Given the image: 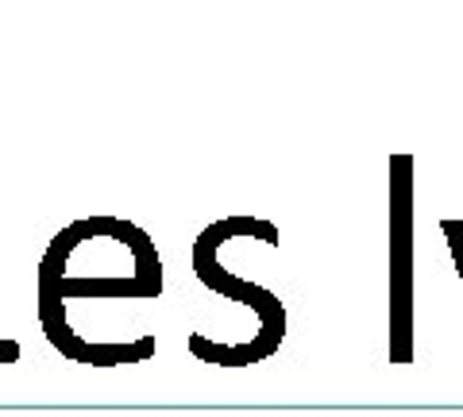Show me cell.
I'll return each mask as SVG.
<instances>
[]
</instances>
